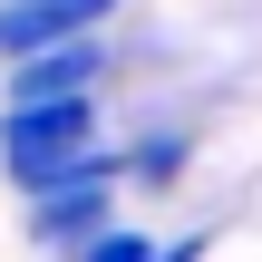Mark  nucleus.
<instances>
[{
  "label": "nucleus",
  "mask_w": 262,
  "mask_h": 262,
  "mask_svg": "<svg viewBox=\"0 0 262 262\" xmlns=\"http://www.w3.org/2000/svg\"><path fill=\"white\" fill-rule=\"evenodd\" d=\"M0 165H10L19 194L107 175V156H97V97H78V107H0Z\"/></svg>",
  "instance_id": "nucleus-1"
},
{
  "label": "nucleus",
  "mask_w": 262,
  "mask_h": 262,
  "mask_svg": "<svg viewBox=\"0 0 262 262\" xmlns=\"http://www.w3.org/2000/svg\"><path fill=\"white\" fill-rule=\"evenodd\" d=\"M97 78H107V39H68V49H39L10 68V107H78Z\"/></svg>",
  "instance_id": "nucleus-4"
},
{
  "label": "nucleus",
  "mask_w": 262,
  "mask_h": 262,
  "mask_svg": "<svg viewBox=\"0 0 262 262\" xmlns=\"http://www.w3.org/2000/svg\"><path fill=\"white\" fill-rule=\"evenodd\" d=\"M107 224H117V165H107V175H78V185H49V194H29V233H39V243H68V253H88Z\"/></svg>",
  "instance_id": "nucleus-3"
},
{
  "label": "nucleus",
  "mask_w": 262,
  "mask_h": 262,
  "mask_svg": "<svg viewBox=\"0 0 262 262\" xmlns=\"http://www.w3.org/2000/svg\"><path fill=\"white\" fill-rule=\"evenodd\" d=\"M78 262H194V243H156V233H136V224H107Z\"/></svg>",
  "instance_id": "nucleus-5"
},
{
  "label": "nucleus",
  "mask_w": 262,
  "mask_h": 262,
  "mask_svg": "<svg viewBox=\"0 0 262 262\" xmlns=\"http://www.w3.org/2000/svg\"><path fill=\"white\" fill-rule=\"evenodd\" d=\"M126 10V0H0V58H39V49H68V39H97V19Z\"/></svg>",
  "instance_id": "nucleus-2"
}]
</instances>
